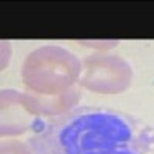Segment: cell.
<instances>
[{
    "label": "cell",
    "mask_w": 154,
    "mask_h": 154,
    "mask_svg": "<svg viewBox=\"0 0 154 154\" xmlns=\"http://www.w3.org/2000/svg\"><path fill=\"white\" fill-rule=\"evenodd\" d=\"M133 75L131 65L120 56L97 53L82 60L77 83L97 94H122L131 86Z\"/></svg>",
    "instance_id": "cell-3"
},
{
    "label": "cell",
    "mask_w": 154,
    "mask_h": 154,
    "mask_svg": "<svg viewBox=\"0 0 154 154\" xmlns=\"http://www.w3.org/2000/svg\"><path fill=\"white\" fill-rule=\"evenodd\" d=\"M34 154H154V125L119 109L75 106L29 140Z\"/></svg>",
    "instance_id": "cell-1"
},
{
    "label": "cell",
    "mask_w": 154,
    "mask_h": 154,
    "mask_svg": "<svg viewBox=\"0 0 154 154\" xmlns=\"http://www.w3.org/2000/svg\"><path fill=\"white\" fill-rule=\"evenodd\" d=\"M37 114L31 96L16 89H2V137H14L25 134L37 123Z\"/></svg>",
    "instance_id": "cell-4"
},
{
    "label": "cell",
    "mask_w": 154,
    "mask_h": 154,
    "mask_svg": "<svg viewBox=\"0 0 154 154\" xmlns=\"http://www.w3.org/2000/svg\"><path fill=\"white\" fill-rule=\"evenodd\" d=\"M0 154H34L29 143L19 142V140H3Z\"/></svg>",
    "instance_id": "cell-6"
},
{
    "label": "cell",
    "mask_w": 154,
    "mask_h": 154,
    "mask_svg": "<svg viewBox=\"0 0 154 154\" xmlns=\"http://www.w3.org/2000/svg\"><path fill=\"white\" fill-rule=\"evenodd\" d=\"M82 62L71 51L57 45L40 46L26 56L20 75L26 93L37 96H59L79 82Z\"/></svg>",
    "instance_id": "cell-2"
},
{
    "label": "cell",
    "mask_w": 154,
    "mask_h": 154,
    "mask_svg": "<svg viewBox=\"0 0 154 154\" xmlns=\"http://www.w3.org/2000/svg\"><path fill=\"white\" fill-rule=\"evenodd\" d=\"M32 105L40 117H59V116L66 114L68 111L74 109L75 105L82 99V93L79 88H72L69 91L59 94V96H37L31 94Z\"/></svg>",
    "instance_id": "cell-5"
}]
</instances>
